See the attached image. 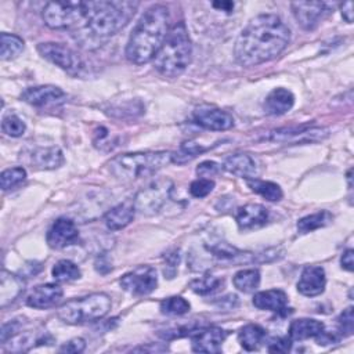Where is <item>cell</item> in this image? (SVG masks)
<instances>
[{
  "instance_id": "cell-1",
  "label": "cell",
  "mask_w": 354,
  "mask_h": 354,
  "mask_svg": "<svg viewBox=\"0 0 354 354\" xmlns=\"http://www.w3.org/2000/svg\"><path fill=\"white\" fill-rule=\"evenodd\" d=\"M290 29L275 14H260L239 33L234 57L242 66H256L278 57L289 44Z\"/></svg>"
},
{
  "instance_id": "cell-2",
  "label": "cell",
  "mask_w": 354,
  "mask_h": 354,
  "mask_svg": "<svg viewBox=\"0 0 354 354\" xmlns=\"http://www.w3.org/2000/svg\"><path fill=\"white\" fill-rule=\"evenodd\" d=\"M138 6V1L122 0L87 1L84 22L72 33L80 46L86 48L98 47L129 24Z\"/></svg>"
},
{
  "instance_id": "cell-3",
  "label": "cell",
  "mask_w": 354,
  "mask_h": 354,
  "mask_svg": "<svg viewBox=\"0 0 354 354\" xmlns=\"http://www.w3.org/2000/svg\"><path fill=\"white\" fill-rule=\"evenodd\" d=\"M169 8L163 4L151 6L138 19L126 46V58L142 65L155 58L170 28Z\"/></svg>"
},
{
  "instance_id": "cell-4",
  "label": "cell",
  "mask_w": 354,
  "mask_h": 354,
  "mask_svg": "<svg viewBox=\"0 0 354 354\" xmlns=\"http://www.w3.org/2000/svg\"><path fill=\"white\" fill-rule=\"evenodd\" d=\"M192 43L183 21L170 28L162 47L152 59L153 68L165 77L180 76L191 62Z\"/></svg>"
},
{
  "instance_id": "cell-5",
  "label": "cell",
  "mask_w": 354,
  "mask_h": 354,
  "mask_svg": "<svg viewBox=\"0 0 354 354\" xmlns=\"http://www.w3.org/2000/svg\"><path fill=\"white\" fill-rule=\"evenodd\" d=\"M169 163H171V152L147 151L118 155L109 160L108 169L120 181H134L155 174Z\"/></svg>"
},
{
  "instance_id": "cell-6",
  "label": "cell",
  "mask_w": 354,
  "mask_h": 354,
  "mask_svg": "<svg viewBox=\"0 0 354 354\" xmlns=\"http://www.w3.org/2000/svg\"><path fill=\"white\" fill-rule=\"evenodd\" d=\"M112 307L111 297L106 293L97 292L64 303L58 310V318L69 325L87 324L104 318Z\"/></svg>"
},
{
  "instance_id": "cell-7",
  "label": "cell",
  "mask_w": 354,
  "mask_h": 354,
  "mask_svg": "<svg viewBox=\"0 0 354 354\" xmlns=\"http://www.w3.org/2000/svg\"><path fill=\"white\" fill-rule=\"evenodd\" d=\"M87 1H50L46 3L41 17L51 29H79L86 18Z\"/></svg>"
},
{
  "instance_id": "cell-8",
  "label": "cell",
  "mask_w": 354,
  "mask_h": 354,
  "mask_svg": "<svg viewBox=\"0 0 354 354\" xmlns=\"http://www.w3.org/2000/svg\"><path fill=\"white\" fill-rule=\"evenodd\" d=\"M173 191L169 178H158L140 189L133 199L134 209L144 216H153L162 210Z\"/></svg>"
},
{
  "instance_id": "cell-9",
  "label": "cell",
  "mask_w": 354,
  "mask_h": 354,
  "mask_svg": "<svg viewBox=\"0 0 354 354\" xmlns=\"http://www.w3.org/2000/svg\"><path fill=\"white\" fill-rule=\"evenodd\" d=\"M329 136V129L322 126L303 124L299 127H285L271 131L266 140L279 144H310L325 140Z\"/></svg>"
},
{
  "instance_id": "cell-10",
  "label": "cell",
  "mask_w": 354,
  "mask_h": 354,
  "mask_svg": "<svg viewBox=\"0 0 354 354\" xmlns=\"http://www.w3.org/2000/svg\"><path fill=\"white\" fill-rule=\"evenodd\" d=\"M37 51L44 59L59 66L71 75H77L83 69L82 58L72 48L61 43H40L37 46Z\"/></svg>"
},
{
  "instance_id": "cell-11",
  "label": "cell",
  "mask_w": 354,
  "mask_h": 354,
  "mask_svg": "<svg viewBox=\"0 0 354 354\" xmlns=\"http://www.w3.org/2000/svg\"><path fill=\"white\" fill-rule=\"evenodd\" d=\"M290 8L297 24L306 30H313L332 12L333 4L326 1H293Z\"/></svg>"
},
{
  "instance_id": "cell-12",
  "label": "cell",
  "mask_w": 354,
  "mask_h": 354,
  "mask_svg": "<svg viewBox=\"0 0 354 354\" xmlns=\"http://www.w3.org/2000/svg\"><path fill=\"white\" fill-rule=\"evenodd\" d=\"M122 289L134 296L151 293L158 286L156 270L151 266H140L126 272L119 281Z\"/></svg>"
},
{
  "instance_id": "cell-13",
  "label": "cell",
  "mask_w": 354,
  "mask_h": 354,
  "mask_svg": "<svg viewBox=\"0 0 354 354\" xmlns=\"http://www.w3.org/2000/svg\"><path fill=\"white\" fill-rule=\"evenodd\" d=\"M192 122L202 129L212 131L230 130L234 126V118L227 111L214 106H199L192 112Z\"/></svg>"
},
{
  "instance_id": "cell-14",
  "label": "cell",
  "mask_w": 354,
  "mask_h": 354,
  "mask_svg": "<svg viewBox=\"0 0 354 354\" xmlns=\"http://www.w3.org/2000/svg\"><path fill=\"white\" fill-rule=\"evenodd\" d=\"M192 350L196 353H220L227 337V332L218 326L194 329L189 333Z\"/></svg>"
},
{
  "instance_id": "cell-15",
  "label": "cell",
  "mask_w": 354,
  "mask_h": 354,
  "mask_svg": "<svg viewBox=\"0 0 354 354\" xmlns=\"http://www.w3.org/2000/svg\"><path fill=\"white\" fill-rule=\"evenodd\" d=\"M47 243L51 249H64L79 241V231L76 224L65 217L57 218L47 231Z\"/></svg>"
},
{
  "instance_id": "cell-16",
  "label": "cell",
  "mask_w": 354,
  "mask_h": 354,
  "mask_svg": "<svg viewBox=\"0 0 354 354\" xmlns=\"http://www.w3.org/2000/svg\"><path fill=\"white\" fill-rule=\"evenodd\" d=\"M21 100L28 102L29 105L43 108V106H51L65 102L66 94L57 86L46 84V86H36L29 87L21 94Z\"/></svg>"
},
{
  "instance_id": "cell-17",
  "label": "cell",
  "mask_w": 354,
  "mask_h": 354,
  "mask_svg": "<svg viewBox=\"0 0 354 354\" xmlns=\"http://www.w3.org/2000/svg\"><path fill=\"white\" fill-rule=\"evenodd\" d=\"M268 209L260 203H248L236 209L235 221L241 231H250L266 225L268 221Z\"/></svg>"
},
{
  "instance_id": "cell-18",
  "label": "cell",
  "mask_w": 354,
  "mask_h": 354,
  "mask_svg": "<svg viewBox=\"0 0 354 354\" xmlns=\"http://www.w3.org/2000/svg\"><path fill=\"white\" fill-rule=\"evenodd\" d=\"M325 270L319 266H307L303 268L297 282V292L303 296L314 297L325 290Z\"/></svg>"
},
{
  "instance_id": "cell-19",
  "label": "cell",
  "mask_w": 354,
  "mask_h": 354,
  "mask_svg": "<svg viewBox=\"0 0 354 354\" xmlns=\"http://www.w3.org/2000/svg\"><path fill=\"white\" fill-rule=\"evenodd\" d=\"M64 295L62 288L58 283H41L33 288L26 297V306L37 310L55 306Z\"/></svg>"
},
{
  "instance_id": "cell-20",
  "label": "cell",
  "mask_w": 354,
  "mask_h": 354,
  "mask_svg": "<svg viewBox=\"0 0 354 354\" xmlns=\"http://www.w3.org/2000/svg\"><path fill=\"white\" fill-rule=\"evenodd\" d=\"M223 169L241 178H256L259 169L256 160L248 153H232L225 158Z\"/></svg>"
},
{
  "instance_id": "cell-21",
  "label": "cell",
  "mask_w": 354,
  "mask_h": 354,
  "mask_svg": "<svg viewBox=\"0 0 354 354\" xmlns=\"http://www.w3.org/2000/svg\"><path fill=\"white\" fill-rule=\"evenodd\" d=\"M253 306L259 310H267L278 314H286L288 306V296L281 289H268L254 293L253 296Z\"/></svg>"
},
{
  "instance_id": "cell-22",
  "label": "cell",
  "mask_w": 354,
  "mask_h": 354,
  "mask_svg": "<svg viewBox=\"0 0 354 354\" xmlns=\"http://www.w3.org/2000/svg\"><path fill=\"white\" fill-rule=\"evenodd\" d=\"M295 104V95L292 94L290 90L283 88V87H278L274 88L264 100L263 104V109L267 115H283L288 111L292 109Z\"/></svg>"
},
{
  "instance_id": "cell-23",
  "label": "cell",
  "mask_w": 354,
  "mask_h": 354,
  "mask_svg": "<svg viewBox=\"0 0 354 354\" xmlns=\"http://www.w3.org/2000/svg\"><path fill=\"white\" fill-rule=\"evenodd\" d=\"M134 212H136V209H134L133 202H123V203H119V205L111 207L104 216L106 228L111 231H118V230L124 228L126 225H129L133 221Z\"/></svg>"
},
{
  "instance_id": "cell-24",
  "label": "cell",
  "mask_w": 354,
  "mask_h": 354,
  "mask_svg": "<svg viewBox=\"0 0 354 354\" xmlns=\"http://www.w3.org/2000/svg\"><path fill=\"white\" fill-rule=\"evenodd\" d=\"M30 162L37 169L51 170L64 163V155L58 147H39L30 152Z\"/></svg>"
},
{
  "instance_id": "cell-25",
  "label": "cell",
  "mask_w": 354,
  "mask_h": 354,
  "mask_svg": "<svg viewBox=\"0 0 354 354\" xmlns=\"http://www.w3.org/2000/svg\"><path fill=\"white\" fill-rule=\"evenodd\" d=\"M24 290L22 277L11 274L7 270L1 271L0 277V306L6 307L12 303Z\"/></svg>"
},
{
  "instance_id": "cell-26",
  "label": "cell",
  "mask_w": 354,
  "mask_h": 354,
  "mask_svg": "<svg viewBox=\"0 0 354 354\" xmlns=\"http://www.w3.org/2000/svg\"><path fill=\"white\" fill-rule=\"evenodd\" d=\"M325 329L321 321L313 318H299L290 322L289 325V337L292 340H306L310 337H315Z\"/></svg>"
},
{
  "instance_id": "cell-27",
  "label": "cell",
  "mask_w": 354,
  "mask_h": 354,
  "mask_svg": "<svg viewBox=\"0 0 354 354\" xmlns=\"http://www.w3.org/2000/svg\"><path fill=\"white\" fill-rule=\"evenodd\" d=\"M266 336V329L257 324H248L242 326L238 332V340L241 346L248 351L257 350L264 343Z\"/></svg>"
},
{
  "instance_id": "cell-28",
  "label": "cell",
  "mask_w": 354,
  "mask_h": 354,
  "mask_svg": "<svg viewBox=\"0 0 354 354\" xmlns=\"http://www.w3.org/2000/svg\"><path fill=\"white\" fill-rule=\"evenodd\" d=\"M248 185L250 187V189L253 192L259 194L260 196H263L264 199H267L270 202H278L283 196L281 187L272 181H264V180H260L256 177V178L248 180Z\"/></svg>"
},
{
  "instance_id": "cell-29",
  "label": "cell",
  "mask_w": 354,
  "mask_h": 354,
  "mask_svg": "<svg viewBox=\"0 0 354 354\" xmlns=\"http://www.w3.org/2000/svg\"><path fill=\"white\" fill-rule=\"evenodd\" d=\"M232 283L238 290L243 293H250L256 290L260 285V271L257 268L241 270L234 275Z\"/></svg>"
},
{
  "instance_id": "cell-30",
  "label": "cell",
  "mask_w": 354,
  "mask_h": 354,
  "mask_svg": "<svg viewBox=\"0 0 354 354\" xmlns=\"http://www.w3.org/2000/svg\"><path fill=\"white\" fill-rule=\"evenodd\" d=\"M332 220H333V216L328 210H321V212L301 217L297 221V231L300 234H307L328 225Z\"/></svg>"
},
{
  "instance_id": "cell-31",
  "label": "cell",
  "mask_w": 354,
  "mask_h": 354,
  "mask_svg": "<svg viewBox=\"0 0 354 354\" xmlns=\"http://www.w3.org/2000/svg\"><path fill=\"white\" fill-rule=\"evenodd\" d=\"M51 275L57 282H72L80 278V268L71 260H59L54 264Z\"/></svg>"
},
{
  "instance_id": "cell-32",
  "label": "cell",
  "mask_w": 354,
  "mask_h": 354,
  "mask_svg": "<svg viewBox=\"0 0 354 354\" xmlns=\"http://www.w3.org/2000/svg\"><path fill=\"white\" fill-rule=\"evenodd\" d=\"M223 283H224L223 278L213 275L210 272H206L203 277L191 281L189 288L192 292L205 296V295H210V293L218 290L223 286Z\"/></svg>"
},
{
  "instance_id": "cell-33",
  "label": "cell",
  "mask_w": 354,
  "mask_h": 354,
  "mask_svg": "<svg viewBox=\"0 0 354 354\" xmlns=\"http://www.w3.org/2000/svg\"><path fill=\"white\" fill-rule=\"evenodd\" d=\"M24 50V40L12 33H1V53L0 57L3 61H10L17 58Z\"/></svg>"
},
{
  "instance_id": "cell-34",
  "label": "cell",
  "mask_w": 354,
  "mask_h": 354,
  "mask_svg": "<svg viewBox=\"0 0 354 354\" xmlns=\"http://www.w3.org/2000/svg\"><path fill=\"white\" fill-rule=\"evenodd\" d=\"M205 151H207L206 147H202L201 144H196L192 141H187V142L181 144L180 149L176 153H171V162L183 165V163L192 160L194 158H196L198 155H201Z\"/></svg>"
},
{
  "instance_id": "cell-35",
  "label": "cell",
  "mask_w": 354,
  "mask_h": 354,
  "mask_svg": "<svg viewBox=\"0 0 354 354\" xmlns=\"http://www.w3.org/2000/svg\"><path fill=\"white\" fill-rule=\"evenodd\" d=\"M189 303L181 296H171L160 301L159 308L165 315H183L189 311Z\"/></svg>"
},
{
  "instance_id": "cell-36",
  "label": "cell",
  "mask_w": 354,
  "mask_h": 354,
  "mask_svg": "<svg viewBox=\"0 0 354 354\" xmlns=\"http://www.w3.org/2000/svg\"><path fill=\"white\" fill-rule=\"evenodd\" d=\"M26 178V171L24 167H11L1 173L0 183L3 191H11L19 187Z\"/></svg>"
},
{
  "instance_id": "cell-37",
  "label": "cell",
  "mask_w": 354,
  "mask_h": 354,
  "mask_svg": "<svg viewBox=\"0 0 354 354\" xmlns=\"http://www.w3.org/2000/svg\"><path fill=\"white\" fill-rule=\"evenodd\" d=\"M1 130L10 137H21L25 133L26 126L19 116L14 113H8L1 120Z\"/></svg>"
},
{
  "instance_id": "cell-38",
  "label": "cell",
  "mask_w": 354,
  "mask_h": 354,
  "mask_svg": "<svg viewBox=\"0 0 354 354\" xmlns=\"http://www.w3.org/2000/svg\"><path fill=\"white\" fill-rule=\"evenodd\" d=\"M337 329L339 335L343 337H347L354 330V315H353V307H347L337 318Z\"/></svg>"
},
{
  "instance_id": "cell-39",
  "label": "cell",
  "mask_w": 354,
  "mask_h": 354,
  "mask_svg": "<svg viewBox=\"0 0 354 354\" xmlns=\"http://www.w3.org/2000/svg\"><path fill=\"white\" fill-rule=\"evenodd\" d=\"M214 188V181L210 178H198L191 183L189 185V194L194 198H205L207 196Z\"/></svg>"
},
{
  "instance_id": "cell-40",
  "label": "cell",
  "mask_w": 354,
  "mask_h": 354,
  "mask_svg": "<svg viewBox=\"0 0 354 354\" xmlns=\"http://www.w3.org/2000/svg\"><path fill=\"white\" fill-rule=\"evenodd\" d=\"M163 260H165V267H163L165 278H169V279L174 278V275L177 272L178 263H180V250L174 249L171 252H167L163 256Z\"/></svg>"
},
{
  "instance_id": "cell-41",
  "label": "cell",
  "mask_w": 354,
  "mask_h": 354,
  "mask_svg": "<svg viewBox=\"0 0 354 354\" xmlns=\"http://www.w3.org/2000/svg\"><path fill=\"white\" fill-rule=\"evenodd\" d=\"M21 328H22V322L19 319H10L8 322L3 324L1 332H0V342L6 344L11 337H14L21 332Z\"/></svg>"
},
{
  "instance_id": "cell-42",
  "label": "cell",
  "mask_w": 354,
  "mask_h": 354,
  "mask_svg": "<svg viewBox=\"0 0 354 354\" xmlns=\"http://www.w3.org/2000/svg\"><path fill=\"white\" fill-rule=\"evenodd\" d=\"M292 347V339L289 336H283V337H272L268 342L267 350L270 353H288Z\"/></svg>"
},
{
  "instance_id": "cell-43",
  "label": "cell",
  "mask_w": 354,
  "mask_h": 354,
  "mask_svg": "<svg viewBox=\"0 0 354 354\" xmlns=\"http://www.w3.org/2000/svg\"><path fill=\"white\" fill-rule=\"evenodd\" d=\"M220 170H221V166L214 160H203L196 166V174L203 178L216 176L220 173Z\"/></svg>"
},
{
  "instance_id": "cell-44",
  "label": "cell",
  "mask_w": 354,
  "mask_h": 354,
  "mask_svg": "<svg viewBox=\"0 0 354 354\" xmlns=\"http://www.w3.org/2000/svg\"><path fill=\"white\" fill-rule=\"evenodd\" d=\"M86 348V342L82 339V337H75L66 343H64L61 347H59V351L61 353H72V354H76V353H82L83 350Z\"/></svg>"
},
{
  "instance_id": "cell-45",
  "label": "cell",
  "mask_w": 354,
  "mask_h": 354,
  "mask_svg": "<svg viewBox=\"0 0 354 354\" xmlns=\"http://www.w3.org/2000/svg\"><path fill=\"white\" fill-rule=\"evenodd\" d=\"M340 263H342V267L344 270L353 271V268H354V250L353 249H347L346 252H343Z\"/></svg>"
},
{
  "instance_id": "cell-46",
  "label": "cell",
  "mask_w": 354,
  "mask_h": 354,
  "mask_svg": "<svg viewBox=\"0 0 354 354\" xmlns=\"http://www.w3.org/2000/svg\"><path fill=\"white\" fill-rule=\"evenodd\" d=\"M342 10V17L346 22L351 24L353 22V3L351 1H346L340 6Z\"/></svg>"
},
{
  "instance_id": "cell-47",
  "label": "cell",
  "mask_w": 354,
  "mask_h": 354,
  "mask_svg": "<svg viewBox=\"0 0 354 354\" xmlns=\"http://www.w3.org/2000/svg\"><path fill=\"white\" fill-rule=\"evenodd\" d=\"M212 6L217 10L225 11V12H231L234 10V3H231V1H214V3H212Z\"/></svg>"
},
{
  "instance_id": "cell-48",
  "label": "cell",
  "mask_w": 354,
  "mask_h": 354,
  "mask_svg": "<svg viewBox=\"0 0 354 354\" xmlns=\"http://www.w3.org/2000/svg\"><path fill=\"white\" fill-rule=\"evenodd\" d=\"M105 260H106V259H105L104 256H101V257L97 259V261H95V270H97L98 272H102V267H106L109 271L112 270L111 264H109L108 261H105Z\"/></svg>"
}]
</instances>
